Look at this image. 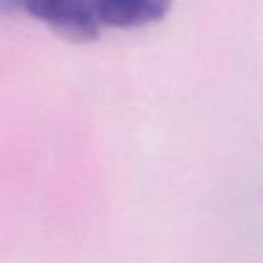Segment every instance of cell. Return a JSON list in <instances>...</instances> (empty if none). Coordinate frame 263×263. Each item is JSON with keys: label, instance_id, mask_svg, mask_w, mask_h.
<instances>
[{"label": "cell", "instance_id": "obj_2", "mask_svg": "<svg viewBox=\"0 0 263 263\" xmlns=\"http://www.w3.org/2000/svg\"><path fill=\"white\" fill-rule=\"evenodd\" d=\"M173 0H88L98 26L130 29L161 20Z\"/></svg>", "mask_w": 263, "mask_h": 263}, {"label": "cell", "instance_id": "obj_1", "mask_svg": "<svg viewBox=\"0 0 263 263\" xmlns=\"http://www.w3.org/2000/svg\"><path fill=\"white\" fill-rule=\"evenodd\" d=\"M16 11L27 13L72 40L88 42L99 33L88 0H0V15Z\"/></svg>", "mask_w": 263, "mask_h": 263}]
</instances>
